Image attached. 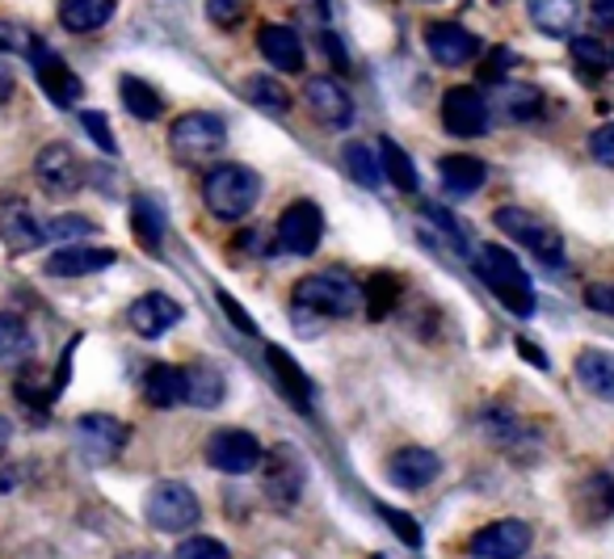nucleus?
<instances>
[{"label": "nucleus", "mask_w": 614, "mask_h": 559, "mask_svg": "<svg viewBox=\"0 0 614 559\" xmlns=\"http://www.w3.org/2000/svg\"><path fill=\"white\" fill-rule=\"evenodd\" d=\"M244 97H249V105H257L261 114H270V118H287L291 105H295L291 102V93H287L274 76H266V72H257V76L244 81Z\"/></svg>", "instance_id": "35"}, {"label": "nucleus", "mask_w": 614, "mask_h": 559, "mask_svg": "<svg viewBox=\"0 0 614 559\" xmlns=\"http://www.w3.org/2000/svg\"><path fill=\"white\" fill-rule=\"evenodd\" d=\"M215 299H219V308H223V315H228V320H232L236 329L240 332H249V337H253L257 332V324L253 320H249V315H244V308H240V303H236L232 294H228V290H219V294H215Z\"/></svg>", "instance_id": "46"}, {"label": "nucleus", "mask_w": 614, "mask_h": 559, "mask_svg": "<svg viewBox=\"0 0 614 559\" xmlns=\"http://www.w3.org/2000/svg\"><path fill=\"white\" fill-rule=\"evenodd\" d=\"M144 400L152 408L169 413L177 404H186V371L181 366H169V362H156L144 374Z\"/></svg>", "instance_id": "25"}, {"label": "nucleus", "mask_w": 614, "mask_h": 559, "mask_svg": "<svg viewBox=\"0 0 614 559\" xmlns=\"http://www.w3.org/2000/svg\"><path fill=\"white\" fill-rule=\"evenodd\" d=\"M341 165H345V173H350L358 186H366V189L383 186V161H379V152H375L371 144L350 139V144L341 147Z\"/></svg>", "instance_id": "34"}, {"label": "nucleus", "mask_w": 614, "mask_h": 559, "mask_svg": "<svg viewBox=\"0 0 614 559\" xmlns=\"http://www.w3.org/2000/svg\"><path fill=\"white\" fill-rule=\"evenodd\" d=\"M324 51H329V60H337V63H345V51H341V42H337V34H324Z\"/></svg>", "instance_id": "52"}, {"label": "nucleus", "mask_w": 614, "mask_h": 559, "mask_svg": "<svg viewBox=\"0 0 614 559\" xmlns=\"http://www.w3.org/2000/svg\"><path fill=\"white\" fill-rule=\"evenodd\" d=\"M438 177H443V189L450 198H471V194L488 182V165L480 156L455 152V156H443V161H438Z\"/></svg>", "instance_id": "22"}, {"label": "nucleus", "mask_w": 614, "mask_h": 559, "mask_svg": "<svg viewBox=\"0 0 614 559\" xmlns=\"http://www.w3.org/2000/svg\"><path fill=\"white\" fill-rule=\"evenodd\" d=\"M127 442H131V429L118 421V416L85 413L81 421H76V446H81L85 463H93V467L114 463V458L127 451Z\"/></svg>", "instance_id": "7"}, {"label": "nucleus", "mask_w": 614, "mask_h": 559, "mask_svg": "<svg viewBox=\"0 0 614 559\" xmlns=\"http://www.w3.org/2000/svg\"><path fill=\"white\" fill-rule=\"evenodd\" d=\"M34 177L51 198H67L85 186V165L67 144H46L34 161Z\"/></svg>", "instance_id": "11"}, {"label": "nucleus", "mask_w": 614, "mask_h": 559, "mask_svg": "<svg viewBox=\"0 0 614 559\" xmlns=\"http://www.w3.org/2000/svg\"><path fill=\"white\" fill-rule=\"evenodd\" d=\"M114 4L118 0H60V25H64L67 34L102 30L114 18Z\"/></svg>", "instance_id": "30"}, {"label": "nucleus", "mask_w": 614, "mask_h": 559, "mask_svg": "<svg viewBox=\"0 0 614 559\" xmlns=\"http://www.w3.org/2000/svg\"><path fill=\"white\" fill-rule=\"evenodd\" d=\"M518 350H522V358H530V362H534V366H548V358H543V353L534 350V345H530V341H518Z\"/></svg>", "instance_id": "53"}, {"label": "nucleus", "mask_w": 614, "mask_h": 559, "mask_svg": "<svg viewBox=\"0 0 614 559\" xmlns=\"http://www.w3.org/2000/svg\"><path fill=\"white\" fill-rule=\"evenodd\" d=\"M97 231V224L93 219H85V215H55V219H46L43 224V236L46 245H76V240H89Z\"/></svg>", "instance_id": "38"}, {"label": "nucleus", "mask_w": 614, "mask_h": 559, "mask_svg": "<svg viewBox=\"0 0 614 559\" xmlns=\"http://www.w3.org/2000/svg\"><path fill=\"white\" fill-rule=\"evenodd\" d=\"M13 484H18V467L13 463H0V493L13 488Z\"/></svg>", "instance_id": "51"}, {"label": "nucleus", "mask_w": 614, "mask_h": 559, "mask_svg": "<svg viewBox=\"0 0 614 559\" xmlns=\"http://www.w3.org/2000/svg\"><path fill=\"white\" fill-rule=\"evenodd\" d=\"M425 51L443 68H464L480 55V39L459 21H429L425 25Z\"/></svg>", "instance_id": "14"}, {"label": "nucleus", "mask_w": 614, "mask_h": 559, "mask_svg": "<svg viewBox=\"0 0 614 559\" xmlns=\"http://www.w3.org/2000/svg\"><path fill=\"white\" fill-rule=\"evenodd\" d=\"M0 236L9 240V249H39V245H46L43 236V224L30 215V207L25 203H18V198H9L4 207H0Z\"/></svg>", "instance_id": "24"}, {"label": "nucleus", "mask_w": 614, "mask_h": 559, "mask_svg": "<svg viewBox=\"0 0 614 559\" xmlns=\"http://www.w3.org/2000/svg\"><path fill=\"white\" fill-rule=\"evenodd\" d=\"M261 463H266V497L282 509L295 505L303 497V484H308V463L291 446H274Z\"/></svg>", "instance_id": "13"}, {"label": "nucleus", "mask_w": 614, "mask_h": 559, "mask_svg": "<svg viewBox=\"0 0 614 559\" xmlns=\"http://www.w3.org/2000/svg\"><path fill=\"white\" fill-rule=\"evenodd\" d=\"M576 383L590 395L614 404V353L606 350H581L576 353Z\"/></svg>", "instance_id": "26"}, {"label": "nucleus", "mask_w": 614, "mask_h": 559, "mask_svg": "<svg viewBox=\"0 0 614 559\" xmlns=\"http://www.w3.org/2000/svg\"><path fill=\"white\" fill-rule=\"evenodd\" d=\"M34 76H39V84H43V93L51 97L55 105H76L81 97H85V84H81V76L67 68L51 46H43L39 55H34Z\"/></svg>", "instance_id": "19"}, {"label": "nucleus", "mask_w": 614, "mask_h": 559, "mask_svg": "<svg viewBox=\"0 0 614 559\" xmlns=\"http://www.w3.org/2000/svg\"><path fill=\"white\" fill-rule=\"evenodd\" d=\"M509 63H513V51H506V46H501V51H492V55H488V63H485V72H480V76H485V81H492V84H501V76H506Z\"/></svg>", "instance_id": "48"}, {"label": "nucleus", "mask_w": 614, "mask_h": 559, "mask_svg": "<svg viewBox=\"0 0 614 559\" xmlns=\"http://www.w3.org/2000/svg\"><path fill=\"white\" fill-rule=\"evenodd\" d=\"M375 559H379V556H375Z\"/></svg>", "instance_id": "57"}, {"label": "nucleus", "mask_w": 614, "mask_h": 559, "mask_svg": "<svg viewBox=\"0 0 614 559\" xmlns=\"http://www.w3.org/2000/svg\"><path fill=\"white\" fill-rule=\"evenodd\" d=\"M572 60H576V76L581 81L597 84L602 81V72L611 68V55H606V46L593 39V34H581V39H572Z\"/></svg>", "instance_id": "37"}, {"label": "nucleus", "mask_w": 614, "mask_h": 559, "mask_svg": "<svg viewBox=\"0 0 614 559\" xmlns=\"http://www.w3.org/2000/svg\"><path fill=\"white\" fill-rule=\"evenodd\" d=\"M274 240L282 252H291V257H312L320 249V240H324V215L312 198H299L291 207L282 210V219H278L274 228Z\"/></svg>", "instance_id": "8"}, {"label": "nucleus", "mask_w": 614, "mask_h": 559, "mask_svg": "<svg viewBox=\"0 0 614 559\" xmlns=\"http://www.w3.org/2000/svg\"><path fill=\"white\" fill-rule=\"evenodd\" d=\"M379 509H383V505H379ZM383 518L392 521V530H396V535H404V542H408V547H422V530L404 518V514H396V509H383Z\"/></svg>", "instance_id": "47"}, {"label": "nucleus", "mask_w": 614, "mask_h": 559, "mask_svg": "<svg viewBox=\"0 0 614 559\" xmlns=\"http://www.w3.org/2000/svg\"><path fill=\"white\" fill-rule=\"evenodd\" d=\"M81 126H85L89 139L102 147L106 156H118V144H114V131H110L106 114H97V110H85V114H81Z\"/></svg>", "instance_id": "42"}, {"label": "nucleus", "mask_w": 614, "mask_h": 559, "mask_svg": "<svg viewBox=\"0 0 614 559\" xmlns=\"http://www.w3.org/2000/svg\"><path fill=\"white\" fill-rule=\"evenodd\" d=\"M127 320L144 341H156V337H165L169 329L181 324V303L169 299L165 290H148V294H139L127 308Z\"/></svg>", "instance_id": "16"}, {"label": "nucleus", "mask_w": 614, "mask_h": 559, "mask_svg": "<svg viewBox=\"0 0 614 559\" xmlns=\"http://www.w3.org/2000/svg\"><path fill=\"white\" fill-rule=\"evenodd\" d=\"M9 437H13V421H9V416H0V446H4Z\"/></svg>", "instance_id": "54"}, {"label": "nucleus", "mask_w": 614, "mask_h": 559, "mask_svg": "<svg viewBox=\"0 0 614 559\" xmlns=\"http://www.w3.org/2000/svg\"><path fill=\"white\" fill-rule=\"evenodd\" d=\"M476 273L497 299L501 308L513 311V315H534V287H530L527 270L518 266V257L501 245H485L476 252Z\"/></svg>", "instance_id": "2"}, {"label": "nucleus", "mask_w": 614, "mask_h": 559, "mask_svg": "<svg viewBox=\"0 0 614 559\" xmlns=\"http://www.w3.org/2000/svg\"><path fill=\"white\" fill-rule=\"evenodd\" d=\"M585 308L602 311V315H614V282H590L585 287Z\"/></svg>", "instance_id": "45"}, {"label": "nucleus", "mask_w": 614, "mask_h": 559, "mask_svg": "<svg viewBox=\"0 0 614 559\" xmlns=\"http://www.w3.org/2000/svg\"><path fill=\"white\" fill-rule=\"evenodd\" d=\"M0 46H4V51H13V55H22V60H34L46 42L39 39L30 25H18V21H0Z\"/></svg>", "instance_id": "39"}, {"label": "nucleus", "mask_w": 614, "mask_h": 559, "mask_svg": "<svg viewBox=\"0 0 614 559\" xmlns=\"http://www.w3.org/2000/svg\"><path fill=\"white\" fill-rule=\"evenodd\" d=\"M497 110L506 114L509 123H530L543 114V93L534 84L522 81H501L497 84Z\"/></svg>", "instance_id": "28"}, {"label": "nucleus", "mask_w": 614, "mask_h": 559, "mask_svg": "<svg viewBox=\"0 0 614 559\" xmlns=\"http://www.w3.org/2000/svg\"><path fill=\"white\" fill-rule=\"evenodd\" d=\"M590 13L597 25H614V0H590Z\"/></svg>", "instance_id": "49"}, {"label": "nucleus", "mask_w": 614, "mask_h": 559, "mask_svg": "<svg viewBox=\"0 0 614 559\" xmlns=\"http://www.w3.org/2000/svg\"><path fill=\"white\" fill-rule=\"evenodd\" d=\"M303 102L312 110V118L320 126H350L354 123V97H350V89L333 76H312V81L303 84Z\"/></svg>", "instance_id": "15"}, {"label": "nucleus", "mask_w": 614, "mask_h": 559, "mask_svg": "<svg viewBox=\"0 0 614 559\" xmlns=\"http://www.w3.org/2000/svg\"><path fill=\"white\" fill-rule=\"evenodd\" d=\"M492 224L506 231L509 240H518L522 249H530L539 261H548V266H560L564 261V240H560V231L543 224L534 210L527 207H501L492 215Z\"/></svg>", "instance_id": "6"}, {"label": "nucleus", "mask_w": 614, "mask_h": 559, "mask_svg": "<svg viewBox=\"0 0 614 559\" xmlns=\"http://www.w3.org/2000/svg\"><path fill=\"white\" fill-rule=\"evenodd\" d=\"M266 362H270V371H274L278 392L308 413V408H312V379L303 374V366H299L287 350H278V345H266Z\"/></svg>", "instance_id": "23"}, {"label": "nucleus", "mask_w": 614, "mask_h": 559, "mask_svg": "<svg viewBox=\"0 0 614 559\" xmlns=\"http://www.w3.org/2000/svg\"><path fill=\"white\" fill-rule=\"evenodd\" d=\"M257 51H261V60L270 63L274 72H287V76H299L303 72V39H299L291 25H261L257 30Z\"/></svg>", "instance_id": "18"}, {"label": "nucleus", "mask_w": 614, "mask_h": 559, "mask_svg": "<svg viewBox=\"0 0 614 559\" xmlns=\"http://www.w3.org/2000/svg\"><path fill=\"white\" fill-rule=\"evenodd\" d=\"M534 542V530L527 521L518 518H501V521H488L485 530L471 535V556L476 559H522Z\"/></svg>", "instance_id": "12"}, {"label": "nucleus", "mask_w": 614, "mask_h": 559, "mask_svg": "<svg viewBox=\"0 0 614 559\" xmlns=\"http://www.w3.org/2000/svg\"><path fill=\"white\" fill-rule=\"evenodd\" d=\"M207 18L219 30H236L240 21L249 18V0H207Z\"/></svg>", "instance_id": "41"}, {"label": "nucleus", "mask_w": 614, "mask_h": 559, "mask_svg": "<svg viewBox=\"0 0 614 559\" xmlns=\"http://www.w3.org/2000/svg\"><path fill=\"white\" fill-rule=\"evenodd\" d=\"M223 395H228V379L215 371L211 362H194V366H186V404L211 413V408L223 404Z\"/></svg>", "instance_id": "27"}, {"label": "nucleus", "mask_w": 614, "mask_h": 559, "mask_svg": "<svg viewBox=\"0 0 614 559\" xmlns=\"http://www.w3.org/2000/svg\"><path fill=\"white\" fill-rule=\"evenodd\" d=\"M488 123H492V105L480 89H471V84H455V89H446L443 97V126L450 135H459V139H476V135H485Z\"/></svg>", "instance_id": "9"}, {"label": "nucleus", "mask_w": 614, "mask_h": 559, "mask_svg": "<svg viewBox=\"0 0 614 559\" xmlns=\"http://www.w3.org/2000/svg\"><path fill=\"white\" fill-rule=\"evenodd\" d=\"M34 353V337L25 329L22 315L0 311V366H18Z\"/></svg>", "instance_id": "36"}, {"label": "nucleus", "mask_w": 614, "mask_h": 559, "mask_svg": "<svg viewBox=\"0 0 614 559\" xmlns=\"http://www.w3.org/2000/svg\"><path fill=\"white\" fill-rule=\"evenodd\" d=\"M131 231H135V240L144 245L148 252H160V236H165V215H160V207L152 203L148 194H135L131 198Z\"/></svg>", "instance_id": "31"}, {"label": "nucleus", "mask_w": 614, "mask_h": 559, "mask_svg": "<svg viewBox=\"0 0 614 559\" xmlns=\"http://www.w3.org/2000/svg\"><path fill=\"white\" fill-rule=\"evenodd\" d=\"M261 198V173L240 161H228V165H215L207 177H202V203L211 210L215 219L223 224H240L249 219Z\"/></svg>", "instance_id": "1"}, {"label": "nucleus", "mask_w": 614, "mask_h": 559, "mask_svg": "<svg viewBox=\"0 0 614 559\" xmlns=\"http://www.w3.org/2000/svg\"><path fill=\"white\" fill-rule=\"evenodd\" d=\"M362 299H366V308L375 311V315H383V311L396 303V282H392L387 273H379V278H375L371 287L362 290Z\"/></svg>", "instance_id": "43"}, {"label": "nucleus", "mask_w": 614, "mask_h": 559, "mask_svg": "<svg viewBox=\"0 0 614 559\" xmlns=\"http://www.w3.org/2000/svg\"><path fill=\"white\" fill-rule=\"evenodd\" d=\"M169 144L181 161L198 165V161H207V156H215L219 147L228 144V123L219 114H211V110H190V114H181L169 126Z\"/></svg>", "instance_id": "5"}, {"label": "nucleus", "mask_w": 614, "mask_h": 559, "mask_svg": "<svg viewBox=\"0 0 614 559\" xmlns=\"http://www.w3.org/2000/svg\"><path fill=\"white\" fill-rule=\"evenodd\" d=\"M379 161H383V182H392L400 194H417V189H422V177H417L413 156H408L396 139H379Z\"/></svg>", "instance_id": "32"}, {"label": "nucleus", "mask_w": 614, "mask_h": 559, "mask_svg": "<svg viewBox=\"0 0 614 559\" xmlns=\"http://www.w3.org/2000/svg\"><path fill=\"white\" fill-rule=\"evenodd\" d=\"M177 559H232V551L211 535H190L186 542H177Z\"/></svg>", "instance_id": "40"}, {"label": "nucleus", "mask_w": 614, "mask_h": 559, "mask_svg": "<svg viewBox=\"0 0 614 559\" xmlns=\"http://www.w3.org/2000/svg\"><path fill=\"white\" fill-rule=\"evenodd\" d=\"M13 89H18V81H13V68L0 60V105L13 97Z\"/></svg>", "instance_id": "50"}, {"label": "nucleus", "mask_w": 614, "mask_h": 559, "mask_svg": "<svg viewBox=\"0 0 614 559\" xmlns=\"http://www.w3.org/2000/svg\"><path fill=\"white\" fill-rule=\"evenodd\" d=\"M118 257L114 249H102V245H64L46 257V273L51 278H89V273L110 270Z\"/></svg>", "instance_id": "20"}, {"label": "nucleus", "mask_w": 614, "mask_h": 559, "mask_svg": "<svg viewBox=\"0 0 614 559\" xmlns=\"http://www.w3.org/2000/svg\"><path fill=\"white\" fill-rule=\"evenodd\" d=\"M438 476H443V458L434 451H425V446H404V451L387 458V479L396 488H404V493H422Z\"/></svg>", "instance_id": "17"}, {"label": "nucleus", "mask_w": 614, "mask_h": 559, "mask_svg": "<svg viewBox=\"0 0 614 559\" xmlns=\"http://www.w3.org/2000/svg\"><path fill=\"white\" fill-rule=\"evenodd\" d=\"M429 4H434V0H429Z\"/></svg>", "instance_id": "56"}, {"label": "nucleus", "mask_w": 614, "mask_h": 559, "mask_svg": "<svg viewBox=\"0 0 614 559\" xmlns=\"http://www.w3.org/2000/svg\"><path fill=\"white\" fill-rule=\"evenodd\" d=\"M572 505H576V521H581V526H602V521H611L614 518V476H606V472L585 476L576 484Z\"/></svg>", "instance_id": "21"}, {"label": "nucleus", "mask_w": 614, "mask_h": 559, "mask_svg": "<svg viewBox=\"0 0 614 559\" xmlns=\"http://www.w3.org/2000/svg\"><path fill=\"white\" fill-rule=\"evenodd\" d=\"M291 299H295V308L329 315V320H345V315H354V311L366 303V299H362V287L345 270H324V273L299 278L295 290H291Z\"/></svg>", "instance_id": "3"}, {"label": "nucleus", "mask_w": 614, "mask_h": 559, "mask_svg": "<svg viewBox=\"0 0 614 559\" xmlns=\"http://www.w3.org/2000/svg\"><path fill=\"white\" fill-rule=\"evenodd\" d=\"M261 458H266V451L249 429H219L207 442V463L223 476H249L261 467Z\"/></svg>", "instance_id": "10"}, {"label": "nucleus", "mask_w": 614, "mask_h": 559, "mask_svg": "<svg viewBox=\"0 0 614 559\" xmlns=\"http://www.w3.org/2000/svg\"><path fill=\"white\" fill-rule=\"evenodd\" d=\"M611 68H614V51H611Z\"/></svg>", "instance_id": "55"}, {"label": "nucleus", "mask_w": 614, "mask_h": 559, "mask_svg": "<svg viewBox=\"0 0 614 559\" xmlns=\"http://www.w3.org/2000/svg\"><path fill=\"white\" fill-rule=\"evenodd\" d=\"M118 97H123V105H127L131 118H139V123H156L160 114H165V102H160V93L152 89L148 81H139V76H123L118 81Z\"/></svg>", "instance_id": "33"}, {"label": "nucleus", "mask_w": 614, "mask_h": 559, "mask_svg": "<svg viewBox=\"0 0 614 559\" xmlns=\"http://www.w3.org/2000/svg\"><path fill=\"white\" fill-rule=\"evenodd\" d=\"M198 514H202V505L190 484H181V479H160L144 497V518L156 535H181L198 521Z\"/></svg>", "instance_id": "4"}, {"label": "nucleus", "mask_w": 614, "mask_h": 559, "mask_svg": "<svg viewBox=\"0 0 614 559\" xmlns=\"http://www.w3.org/2000/svg\"><path fill=\"white\" fill-rule=\"evenodd\" d=\"M590 152L597 165L614 168V123H602L597 131L590 135Z\"/></svg>", "instance_id": "44"}, {"label": "nucleus", "mask_w": 614, "mask_h": 559, "mask_svg": "<svg viewBox=\"0 0 614 559\" xmlns=\"http://www.w3.org/2000/svg\"><path fill=\"white\" fill-rule=\"evenodd\" d=\"M527 13L534 21V30H543L548 39H564L576 25L581 4L576 0H527Z\"/></svg>", "instance_id": "29"}]
</instances>
